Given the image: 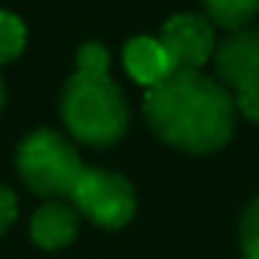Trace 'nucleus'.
I'll list each match as a JSON object with an SVG mask.
<instances>
[{
	"label": "nucleus",
	"instance_id": "15",
	"mask_svg": "<svg viewBox=\"0 0 259 259\" xmlns=\"http://www.w3.org/2000/svg\"><path fill=\"white\" fill-rule=\"evenodd\" d=\"M4 104H7V85H4V76H0V113H4Z\"/></svg>",
	"mask_w": 259,
	"mask_h": 259
},
{
	"label": "nucleus",
	"instance_id": "5",
	"mask_svg": "<svg viewBox=\"0 0 259 259\" xmlns=\"http://www.w3.org/2000/svg\"><path fill=\"white\" fill-rule=\"evenodd\" d=\"M162 46L177 70H201L217 49L213 25L198 13H177L162 25Z\"/></svg>",
	"mask_w": 259,
	"mask_h": 259
},
{
	"label": "nucleus",
	"instance_id": "3",
	"mask_svg": "<svg viewBox=\"0 0 259 259\" xmlns=\"http://www.w3.org/2000/svg\"><path fill=\"white\" fill-rule=\"evenodd\" d=\"M16 171L31 192L46 198H70L85 165L64 135L37 128L16 150Z\"/></svg>",
	"mask_w": 259,
	"mask_h": 259
},
{
	"label": "nucleus",
	"instance_id": "8",
	"mask_svg": "<svg viewBox=\"0 0 259 259\" xmlns=\"http://www.w3.org/2000/svg\"><path fill=\"white\" fill-rule=\"evenodd\" d=\"M76 232H79V210L70 201H64V198L46 201L31 220V238L43 250L67 247L76 238Z\"/></svg>",
	"mask_w": 259,
	"mask_h": 259
},
{
	"label": "nucleus",
	"instance_id": "9",
	"mask_svg": "<svg viewBox=\"0 0 259 259\" xmlns=\"http://www.w3.org/2000/svg\"><path fill=\"white\" fill-rule=\"evenodd\" d=\"M201 7L204 19L226 31L250 28V22L259 16V0H201Z\"/></svg>",
	"mask_w": 259,
	"mask_h": 259
},
{
	"label": "nucleus",
	"instance_id": "14",
	"mask_svg": "<svg viewBox=\"0 0 259 259\" xmlns=\"http://www.w3.org/2000/svg\"><path fill=\"white\" fill-rule=\"evenodd\" d=\"M16 213H19V201L13 195V189L0 183V235L16 223Z\"/></svg>",
	"mask_w": 259,
	"mask_h": 259
},
{
	"label": "nucleus",
	"instance_id": "13",
	"mask_svg": "<svg viewBox=\"0 0 259 259\" xmlns=\"http://www.w3.org/2000/svg\"><path fill=\"white\" fill-rule=\"evenodd\" d=\"M235 107L244 119L259 122V82H250V85L238 89L235 92Z\"/></svg>",
	"mask_w": 259,
	"mask_h": 259
},
{
	"label": "nucleus",
	"instance_id": "10",
	"mask_svg": "<svg viewBox=\"0 0 259 259\" xmlns=\"http://www.w3.org/2000/svg\"><path fill=\"white\" fill-rule=\"evenodd\" d=\"M25 43H28L25 22L10 10H0V64L16 61L25 52Z\"/></svg>",
	"mask_w": 259,
	"mask_h": 259
},
{
	"label": "nucleus",
	"instance_id": "4",
	"mask_svg": "<svg viewBox=\"0 0 259 259\" xmlns=\"http://www.w3.org/2000/svg\"><path fill=\"white\" fill-rule=\"evenodd\" d=\"M70 204L101 229H122L138 210V195L122 174L85 168L70 192Z\"/></svg>",
	"mask_w": 259,
	"mask_h": 259
},
{
	"label": "nucleus",
	"instance_id": "6",
	"mask_svg": "<svg viewBox=\"0 0 259 259\" xmlns=\"http://www.w3.org/2000/svg\"><path fill=\"white\" fill-rule=\"evenodd\" d=\"M217 76L229 89H244L250 82H259V28H241L229 31L213 49Z\"/></svg>",
	"mask_w": 259,
	"mask_h": 259
},
{
	"label": "nucleus",
	"instance_id": "1",
	"mask_svg": "<svg viewBox=\"0 0 259 259\" xmlns=\"http://www.w3.org/2000/svg\"><path fill=\"white\" fill-rule=\"evenodd\" d=\"M144 116L165 144L204 156L229 144L235 132V98L220 79L201 70H174L165 82L147 89Z\"/></svg>",
	"mask_w": 259,
	"mask_h": 259
},
{
	"label": "nucleus",
	"instance_id": "11",
	"mask_svg": "<svg viewBox=\"0 0 259 259\" xmlns=\"http://www.w3.org/2000/svg\"><path fill=\"white\" fill-rule=\"evenodd\" d=\"M76 73L85 76H110V52L107 46L89 40L76 49Z\"/></svg>",
	"mask_w": 259,
	"mask_h": 259
},
{
	"label": "nucleus",
	"instance_id": "7",
	"mask_svg": "<svg viewBox=\"0 0 259 259\" xmlns=\"http://www.w3.org/2000/svg\"><path fill=\"white\" fill-rule=\"evenodd\" d=\"M122 64H125L128 76L144 89L165 82L177 70L159 37H132L122 46Z\"/></svg>",
	"mask_w": 259,
	"mask_h": 259
},
{
	"label": "nucleus",
	"instance_id": "2",
	"mask_svg": "<svg viewBox=\"0 0 259 259\" xmlns=\"http://www.w3.org/2000/svg\"><path fill=\"white\" fill-rule=\"evenodd\" d=\"M61 119L79 144L113 147L125 138L132 110L110 76L73 73L61 89Z\"/></svg>",
	"mask_w": 259,
	"mask_h": 259
},
{
	"label": "nucleus",
	"instance_id": "12",
	"mask_svg": "<svg viewBox=\"0 0 259 259\" xmlns=\"http://www.w3.org/2000/svg\"><path fill=\"white\" fill-rule=\"evenodd\" d=\"M241 253L244 259H259V195L241 217Z\"/></svg>",
	"mask_w": 259,
	"mask_h": 259
}]
</instances>
